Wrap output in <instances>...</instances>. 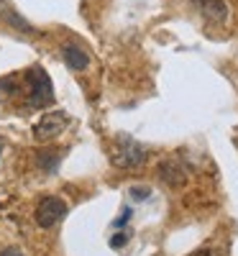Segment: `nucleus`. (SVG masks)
<instances>
[{
	"label": "nucleus",
	"mask_w": 238,
	"mask_h": 256,
	"mask_svg": "<svg viewBox=\"0 0 238 256\" xmlns=\"http://www.w3.org/2000/svg\"><path fill=\"white\" fill-rule=\"evenodd\" d=\"M6 20H10V24H13V28H20V31H26V34H34V28L26 24L24 18H18L13 10H8V13H6Z\"/></svg>",
	"instance_id": "obj_9"
},
{
	"label": "nucleus",
	"mask_w": 238,
	"mask_h": 256,
	"mask_svg": "<svg viewBox=\"0 0 238 256\" xmlns=\"http://www.w3.org/2000/svg\"><path fill=\"white\" fill-rule=\"evenodd\" d=\"M3 152H6V138L0 136V156H3Z\"/></svg>",
	"instance_id": "obj_14"
},
{
	"label": "nucleus",
	"mask_w": 238,
	"mask_h": 256,
	"mask_svg": "<svg viewBox=\"0 0 238 256\" xmlns=\"http://www.w3.org/2000/svg\"><path fill=\"white\" fill-rule=\"evenodd\" d=\"M24 84H26V110H36V108H46L54 102V90H52V80L41 67H31L24 74Z\"/></svg>",
	"instance_id": "obj_1"
},
{
	"label": "nucleus",
	"mask_w": 238,
	"mask_h": 256,
	"mask_svg": "<svg viewBox=\"0 0 238 256\" xmlns=\"http://www.w3.org/2000/svg\"><path fill=\"white\" fill-rule=\"evenodd\" d=\"M190 3L202 13L208 24H226V18H228L226 0H190Z\"/></svg>",
	"instance_id": "obj_5"
},
{
	"label": "nucleus",
	"mask_w": 238,
	"mask_h": 256,
	"mask_svg": "<svg viewBox=\"0 0 238 256\" xmlns=\"http://www.w3.org/2000/svg\"><path fill=\"white\" fill-rule=\"evenodd\" d=\"M110 162L120 169H138L146 162V148L131 136H118L110 148Z\"/></svg>",
	"instance_id": "obj_2"
},
{
	"label": "nucleus",
	"mask_w": 238,
	"mask_h": 256,
	"mask_svg": "<svg viewBox=\"0 0 238 256\" xmlns=\"http://www.w3.org/2000/svg\"><path fill=\"white\" fill-rule=\"evenodd\" d=\"M159 174H162V180H164L166 184H172V187H180V184H184V180H187L182 164H177V162H164V164L159 166Z\"/></svg>",
	"instance_id": "obj_6"
},
{
	"label": "nucleus",
	"mask_w": 238,
	"mask_h": 256,
	"mask_svg": "<svg viewBox=\"0 0 238 256\" xmlns=\"http://www.w3.org/2000/svg\"><path fill=\"white\" fill-rule=\"evenodd\" d=\"M67 128V116L64 113H46L34 126V138L36 141H52Z\"/></svg>",
	"instance_id": "obj_4"
},
{
	"label": "nucleus",
	"mask_w": 238,
	"mask_h": 256,
	"mask_svg": "<svg viewBox=\"0 0 238 256\" xmlns=\"http://www.w3.org/2000/svg\"><path fill=\"white\" fill-rule=\"evenodd\" d=\"M64 216H67V202H64L62 198H44L38 202V210H36V223L41 228H52Z\"/></svg>",
	"instance_id": "obj_3"
},
{
	"label": "nucleus",
	"mask_w": 238,
	"mask_h": 256,
	"mask_svg": "<svg viewBox=\"0 0 238 256\" xmlns=\"http://www.w3.org/2000/svg\"><path fill=\"white\" fill-rule=\"evenodd\" d=\"M38 164H41V169H44V172H54V169H56V164H59V156H49L46 152H41V156H38Z\"/></svg>",
	"instance_id": "obj_10"
},
{
	"label": "nucleus",
	"mask_w": 238,
	"mask_h": 256,
	"mask_svg": "<svg viewBox=\"0 0 238 256\" xmlns=\"http://www.w3.org/2000/svg\"><path fill=\"white\" fill-rule=\"evenodd\" d=\"M128 195H131V200H136V202H144V200H148V198H151V190H148V187H144V184H136V187L128 190Z\"/></svg>",
	"instance_id": "obj_8"
},
{
	"label": "nucleus",
	"mask_w": 238,
	"mask_h": 256,
	"mask_svg": "<svg viewBox=\"0 0 238 256\" xmlns=\"http://www.w3.org/2000/svg\"><path fill=\"white\" fill-rule=\"evenodd\" d=\"M128 238H131V233H116V236H110V248H120V246H126L128 244Z\"/></svg>",
	"instance_id": "obj_11"
},
{
	"label": "nucleus",
	"mask_w": 238,
	"mask_h": 256,
	"mask_svg": "<svg viewBox=\"0 0 238 256\" xmlns=\"http://www.w3.org/2000/svg\"><path fill=\"white\" fill-rule=\"evenodd\" d=\"M131 216H134V210H131V208H123V212H120V216L113 220V228H120V226H126L128 220H131Z\"/></svg>",
	"instance_id": "obj_12"
},
{
	"label": "nucleus",
	"mask_w": 238,
	"mask_h": 256,
	"mask_svg": "<svg viewBox=\"0 0 238 256\" xmlns=\"http://www.w3.org/2000/svg\"><path fill=\"white\" fill-rule=\"evenodd\" d=\"M62 56H64V62H67V67L70 70H84L90 64V56L84 54L80 46H74V44H67L62 49Z\"/></svg>",
	"instance_id": "obj_7"
},
{
	"label": "nucleus",
	"mask_w": 238,
	"mask_h": 256,
	"mask_svg": "<svg viewBox=\"0 0 238 256\" xmlns=\"http://www.w3.org/2000/svg\"><path fill=\"white\" fill-rule=\"evenodd\" d=\"M0 256H24V251L16 248V246H10V248H6V251H0Z\"/></svg>",
	"instance_id": "obj_13"
}]
</instances>
